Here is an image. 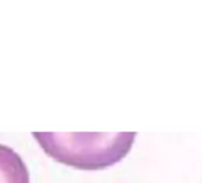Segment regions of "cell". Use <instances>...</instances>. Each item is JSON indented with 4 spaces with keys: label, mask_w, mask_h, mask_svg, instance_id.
<instances>
[{
    "label": "cell",
    "mask_w": 202,
    "mask_h": 183,
    "mask_svg": "<svg viewBox=\"0 0 202 183\" xmlns=\"http://www.w3.org/2000/svg\"><path fill=\"white\" fill-rule=\"evenodd\" d=\"M32 135L45 154L59 163L80 170H101L130 152L137 133L33 132Z\"/></svg>",
    "instance_id": "obj_1"
},
{
    "label": "cell",
    "mask_w": 202,
    "mask_h": 183,
    "mask_svg": "<svg viewBox=\"0 0 202 183\" xmlns=\"http://www.w3.org/2000/svg\"><path fill=\"white\" fill-rule=\"evenodd\" d=\"M0 183H30L28 168L13 149L0 144Z\"/></svg>",
    "instance_id": "obj_2"
}]
</instances>
